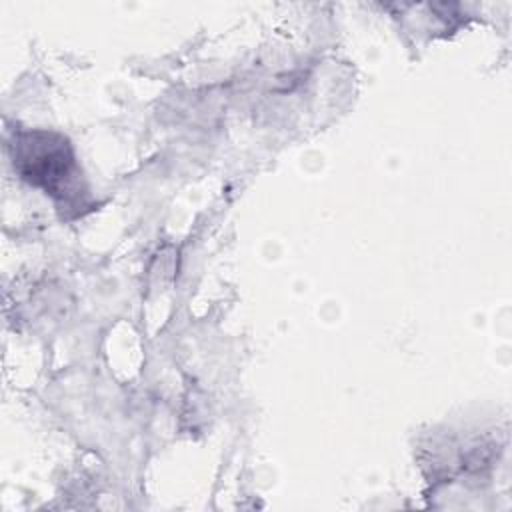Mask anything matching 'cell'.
<instances>
[{
	"instance_id": "1",
	"label": "cell",
	"mask_w": 512,
	"mask_h": 512,
	"mask_svg": "<svg viewBox=\"0 0 512 512\" xmlns=\"http://www.w3.org/2000/svg\"><path fill=\"white\" fill-rule=\"evenodd\" d=\"M18 148L20 152L14 158L24 178H30L32 184H42L52 194L60 192L62 184L68 190L74 178V162L66 156V144L62 140L50 142V134L42 132V140L38 142V132H34L28 134Z\"/></svg>"
}]
</instances>
